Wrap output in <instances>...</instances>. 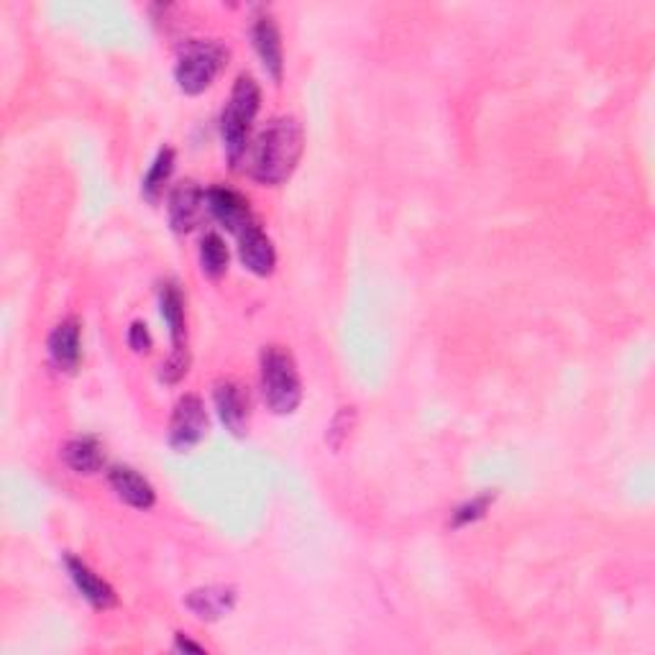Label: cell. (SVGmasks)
<instances>
[{"instance_id": "obj_21", "label": "cell", "mask_w": 655, "mask_h": 655, "mask_svg": "<svg viewBox=\"0 0 655 655\" xmlns=\"http://www.w3.org/2000/svg\"><path fill=\"white\" fill-rule=\"evenodd\" d=\"M354 423H356V410L354 408H341L338 415L333 418V423H331V428H328L325 438L335 451L343 446V441H346V435L351 433Z\"/></svg>"}, {"instance_id": "obj_2", "label": "cell", "mask_w": 655, "mask_h": 655, "mask_svg": "<svg viewBox=\"0 0 655 655\" xmlns=\"http://www.w3.org/2000/svg\"><path fill=\"white\" fill-rule=\"evenodd\" d=\"M259 106H262L259 85H256L254 77L241 75L236 85H233L229 103H225L221 113L223 149L233 169H238V164L246 159L248 136H252V126H254L256 113H259Z\"/></svg>"}, {"instance_id": "obj_16", "label": "cell", "mask_w": 655, "mask_h": 655, "mask_svg": "<svg viewBox=\"0 0 655 655\" xmlns=\"http://www.w3.org/2000/svg\"><path fill=\"white\" fill-rule=\"evenodd\" d=\"M159 310H162L164 323H167V328H169L171 346H185V333H187V328H185V298H182V292H179V287L175 282L162 285Z\"/></svg>"}, {"instance_id": "obj_3", "label": "cell", "mask_w": 655, "mask_h": 655, "mask_svg": "<svg viewBox=\"0 0 655 655\" xmlns=\"http://www.w3.org/2000/svg\"><path fill=\"white\" fill-rule=\"evenodd\" d=\"M262 395L275 415H292L302 402V381L295 356L285 346L262 351Z\"/></svg>"}, {"instance_id": "obj_17", "label": "cell", "mask_w": 655, "mask_h": 655, "mask_svg": "<svg viewBox=\"0 0 655 655\" xmlns=\"http://www.w3.org/2000/svg\"><path fill=\"white\" fill-rule=\"evenodd\" d=\"M175 159L177 154L171 146H162L157 159L152 162L149 171H146V177L142 179V198L146 202H152V206H157L164 195V187H167L171 171H175Z\"/></svg>"}, {"instance_id": "obj_12", "label": "cell", "mask_w": 655, "mask_h": 655, "mask_svg": "<svg viewBox=\"0 0 655 655\" xmlns=\"http://www.w3.org/2000/svg\"><path fill=\"white\" fill-rule=\"evenodd\" d=\"M254 49L259 54L262 67L275 82H282L285 75V52H282V34H279L277 21L271 15H259L252 29Z\"/></svg>"}, {"instance_id": "obj_23", "label": "cell", "mask_w": 655, "mask_h": 655, "mask_svg": "<svg viewBox=\"0 0 655 655\" xmlns=\"http://www.w3.org/2000/svg\"><path fill=\"white\" fill-rule=\"evenodd\" d=\"M175 648H177V651H190V653H206V648H202V645L192 643L190 637H185V635H177Z\"/></svg>"}, {"instance_id": "obj_14", "label": "cell", "mask_w": 655, "mask_h": 655, "mask_svg": "<svg viewBox=\"0 0 655 655\" xmlns=\"http://www.w3.org/2000/svg\"><path fill=\"white\" fill-rule=\"evenodd\" d=\"M108 481H111L119 499L134 507V510H152L154 502H157V491L149 485V479L142 477L136 469H131V466H113L108 471Z\"/></svg>"}, {"instance_id": "obj_22", "label": "cell", "mask_w": 655, "mask_h": 655, "mask_svg": "<svg viewBox=\"0 0 655 655\" xmlns=\"http://www.w3.org/2000/svg\"><path fill=\"white\" fill-rule=\"evenodd\" d=\"M129 346L136 351V354H149L152 346H154V338L149 333V328L142 321H134L129 328Z\"/></svg>"}, {"instance_id": "obj_9", "label": "cell", "mask_w": 655, "mask_h": 655, "mask_svg": "<svg viewBox=\"0 0 655 655\" xmlns=\"http://www.w3.org/2000/svg\"><path fill=\"white\" fill-rule=\"evenodd\" d=\"M238 256L244 267L256 277H269L277 267L275 244L256 221L238 233Z\"/></svg>"}, {"instance_id": "obj_19", "label": "cell", "mask_w": 655, "mask_h": 655, "mask_svg": "<svg viewBox=\"0 0 655 655\" xmlns=\"http://www.w3.org/2000/svg\"><path fill=\"white\" fill-rule=\"evenodd\" d=\"M495 499H497L495 491H485V495L474 497L471 502L462 504V507H458V510L454 512V518H451V528H454V530H462V528H466V525H474V522H479V520L485 518V514L489 512V507L495 504Z\"/></svg>"}, {"instance_id": "obj_13", "label": "cell", "mask_w": 655, "mask_h": 655, "mask_svg": "<svg viewBox=\"0 0 655 655\" xmlns=\"http://www.w3.org/2000/svg\"><path fill=\"white\" fill-rule=\"evenodd\" d=\"M187 610L202 622H215L229 614L236 607V589L213 584V587H200L185 597Z\"/></svg>"}, {"instance_id": "obj_10", "label": "cell", "mask_w": 655, "mask_h": 655, "mask_svg": "<svg viewBox=\"0 0 655 655\" xmlns=\"http://www.w3.org/2000/svg\"><path fill=\"white\" fill-rule=\"evenodd\" d=\"M213 400H215V410L221 415V423L225 425V431L233 435H246L248 433V397L244 395V387L236 385V381L223 379L218 381L213 389Z\"/></svg>"}, {"instance_id": "obj_11", "label": "cell", "mask_w": 655, "mask_h": 655, "mask_svg": "<svg viewBox=\"0 0 655 655\" xmlns=\"http://www.w3.org/2000/svg\"><path fill=\"white\" fill-rule=\"evenodd\" d=\"M49 358L59 371L75 374L82 362V323L65 318L49 335Z\"/></svg>"}, {"instance_id": "obj_8", "label": "cell", "mask_w": 655, "mask_h": 655, "mask_svg": "<svg viewBox=\"0 0 655 655\" xmlns=\"http://www.w3.org/2000/svg\"><path fill=\"white\" fill-rule=\"evenodd\" d=\"M65 566H67L69 579H73L77 591H80V597L92 607V610L106 612V610H113V607L119 604V597H115L111 584H108L106 579H100V576L92 571V568L85 564L82 558L67 553Z\"/></svg>"}, {"instance_id": "obj_18", "label": "cell", "mask_w": 655, "mask_h": 655, "mask_svg": "<svg viewBox=\"0 0 655 655\" xmlns=\"http://www.w3.org/2000/svg\"><path fill=\"white\" fill-rule=\"evenodd\" d=\"M200 269L210 279H221L229 271V246L218 233H206L200 241Z\"/></svg>"}, {"instance_id": "obj_5", "label": "cell", "mask_w": 655, "mask_h": 655, "mask_svg": "<svg viewBox=\"0 0 655 655\" xmlns=\"http://www.w3.org/2000/svg\"><path fill=\"white\" fill-rule=\"evenodd\" d=\"M208 435V412L198 395L179 397L169 420V446L177 454H187Z\"/></svg>"}, {"instance_id": "obj_20", "label": "cell", "mask_w": 655, "mask_h": 655, "mask_svg": "<svg viewBox=\"0 0 655 655\" xmlns=\"http://www.w3.org/2000/svg\"><path fill=\"white\" fill-rule=\"evenodd\" d=\"M187 371H190V351H187V343H185V346L171 348L169 358L162 364L159 379L164 385H179V381L187 377Z\"/></svg>"}, {"instance_id": "obj_1", "label": "cell", "mask_w": 655, "mask_h": 655, "mask_svg": "<svg viewBox=\"0 0 655 655\" xmlns=\"http://www.w3.org/2000/svg\"><path fill=\"white\" fill-rule=\"evenodd\" d=\"M302 149H306V134L295 115H279L271 119L259 131L254 144H248V175L259 185H285L298 169Z\"/></svg>"}, {"instance_id": "obj_15", "label": "cell", "mask_w": 655, "mask_h": 655, "mask_svg": "<svg viewBox=\"0 0 655 655\" xmlns=\"http://www.w3.org/2000/svg\"><path fill=\"white\" fill-rule=\"evenodd\" d=\"M62 462L67 464V469L82 477H92V474L103 471L106 466V448L96 435H77V438L67 441L62 448Z\"/></svg>"}, {"instance_id": "obj_7", "label": "cell", "mask_w": 655, "mask_h": 655, "mask_svg": "<svg viewBox=\"0 0 655 655\" xmlns=\"http://www.w3.org/2000/svg\"><path fill=\"white\" fill-rule=\"evenodd\" d=\"M208 210L225 231L236 233V236L246 229V225L254 223V213H252V206H248V200L241 192L231 190V187H223V185L210 187Z\"/></svg>"}, {"instance_id": "obj_4", "label": "cell", "mask_w": 655, "mask_h": 655, "mask_svg": "<svg viewBox=\"0 0 655 655\" xmlns=\"http://www.w3.org/2000/svg\"><path fill=\"white\" fill-rule=\"evenodd\" d=\"M231 52L221 42H187L179 52L175 80L185 96H200L229 65Z\"/></svg>"}, {"instance_id": "obj_6", "label": "cell", "mask_w": 655, "mask_h": 655, "mask_svg": "<svg viewBox=\"0 0 655 655\" xmlns=\"http://www.w3.org/2000/svg\"><path fill=\"white\" fill-rule=\"evenodd\" d=\"M206 208H208V192L202 190L198 182H192V179H185V182H179L169 195V206H167L169 225L177 233H190L195 225L200 223Z\"/></svg>"}]
</instances>
